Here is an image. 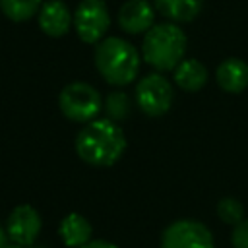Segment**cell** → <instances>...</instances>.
Masks as SVG:
<instances>
[{"mask_svg":"<svg viewBox=\"0 0 248 248\" xmlns=\"http://www.w3.org/2000/svg\"><path fill=\"white\" fill-rule=\"evenodd\" d=\"M126 151V136L110 118L87 122L76 138L78 157L91 167H110Z\"/></svg>","mask_w":248,"mask_h":248,"instance_id":"obj_1","label":"cell"},{"mask_svg":"<svg viewBox=\"0 0 248 248\" xmlns=\"http://www.w3.org/2000/svg\"><path fill=\"white\" fill-rule=\"evenodd\" d=\"M141 56L132 43L120 37H105L95 45V68L101 78L116 87L130 85L140 72Z\"/></svg>","mask_w":248,"mask_h":248,"instance_id":"obj_2","label":"cell"},{"mask_svg":"<svg viewBox=\"0 0 248 248\" xmlns=\"http://www.w3.org/2000/svg\"><path fill=\"white\" fill-rule=\"evenodd\" d=\"M188 39L178 23H155L141 41V58L157 72H172L186 54Z\"/></svg>","mask_w":248,"mask_h":248,"instance_id":"obj_3","label":"cell"},{"mask_svg":"<svg viewBox=\"0 0 248 248\" xmlns=\"http://www.w3.org/2000/svg\"><path fill=\"white\" fill-rule=\"evenodd\" d=\"M58 107L68 120L87 124L101 112L103 101L101 93L93 85L85 81H72L60 91Z\"/></svg>","mask_w":248,"mask_h":248,"instance_id":"obj_4","label":"cell"},{"mask_svg":"<svg viewBox=\"0 0 248 248\" xmlns=\"http://www.w3.org/2000/svg\"><path fill=\"white\" fill-rule=\"evenodd\" d=\"M134 101L143 114L163 116L170 110L174 103V87L161 72H153L143 76L136 83Z\"/></svg>","mask_w":248,"mask_h":248,"instance_id":"obj_5","label":"cell"},{"mask_svg":"<svg viewBox=\"0 0 248 248\" xmlns=\"http://www.w3.org/2000/svg\"><path fill=\"white\" fill-rule=\"evenodd\" d=\"M110 27V14L105 0H81L74 12V29L79 41L97 45Z\"/></svg>","mask_w":248,"mask_h":248,"instance_id":"obj_6","label":"cell"},{"mask_svg":"<svg viewBox=\"0 0 248 248\" xmlns=\"http://www.w3.org/2000/svg\"><path fill=\"white\" fill-rule=\"evenodd\" d=\"M161 248H215V240L203 223L180 219L163 231Z\"/></svg>","mask_w":248,"mask_h":248,"instance_id":"obj_7","label":"cell"},{"mask_svg":"<svg viewBox=\"0 0 248 248\" xmlns=\"http://www.w3.org/2000/svg\"><path fill=\"white\" fill-rule=\"evenodd\" d=\"M41 215L33 205L21 203L12 209L8 223H6V232L12 244L17 246H33L39 232H41Z\"/></svg>","mask_w":248,"mask_h":248,"instance_id":"obj_8","label":"cell"},{"mask_svg":"<svg viewBox=\"0 0 248 248\" xmlns=\"http://www.w3.org/2000/svg\"><path fill=\"white\" fill-rule=\"evenodd\" d=\"M116 21L128 35H145L155 25V6L147 0H128L120 6Z\"/></svg>","mask_w":248,"mask_h":248,"instance_id":"obj_9","label":"cell"},{"mask_svg":"<svg viewBox=\"0 0 248 248\" xmlns=\"http://www.w3.org/2000/svg\"><path fill=\"white\" fill-rule=\"evenodd\" d=\"M37 21L45 35L58 39L64 37L70 31V27H74V14L62 0H48L41 6Z\"/></svg>","mask_w":248,"mask_h":248,"instance_id":"obj_10","label":"cell"},{"mask_svg":"<svg viewBox=\"0 0 248 248\" xmlns=\"http://www.w3.org/2000/svg\"><path fill=\"white\" fill-rule=\"evenodd\" d=\"M215 79L219 87L227 93H242L248 87V64L240 58H225L217 70H215Z\"/></svg>","mask_w":248,"mask_h":248,"instance_id":"obj_11","label":"cell"},{"mask_svg":"<svg viewBox=\"0 0 248 248\" xmlns=\"http://www.w3.org/2000/svg\"><path fill=\"white\" fill-rule=\"evenodd\" d=\"M58 234H60V240L68 248H81L83 244H87L91 240L93 227L81 213L72 211L62 217V221L58 225Z\"/></svg>","mask_w":248,"mask_h":248,"instance_id":"obj_12","label":"cell"},{"mask_svg":"<svg viewBox=\"0 0 248 248\" xmlns=\"http://www.w3.org/2000/svg\"><path fill=\"white\" fill-rule=\"evenodd\" d=\"M174 83L188 93L200 91L207 83V68L196 60V58H184L174 70H172Z\"/></svg>","mask_w":248,"mask_h":248,"instance_id":"obj_13","label":"cell"},{"mask_svg":"<svg viewBox=\"0 0 248 248\" xmlns=\"http://www.w3.org/2000/svg\"><path fill=\"white\" fill-rule=\"evenodd\" d=\"M205 0H153L155 10L172 23H188L196 19Z\"/></svg>","mask_w":248,"mask_h":248,"instance_id":"obj_14","label":"cell"},{"mask_svg":"<svg viewBox=\"0 0 248 248\" xmlns=\"http://www.w3.org/2000/svg\"><path fill=\"white\" fill-rule=\"evenodd\" d=\"M43 0H0V12L14 23H23L39 14Z\"/></svg>","mask_w":248,"mask_h":248,"instance_id":"obj_15","label":"cell"},{"mask_svg":"<svg viewBox=\"0 0 248 248\" xmlns=\"http://www.w3.org/2000/svg\"><path fill=\"white\" fill-rule=\"evenodd\" d=\"M130 110H132V99L128 97L126 91H112L107 95V99H105L107 118H110L112 122H118V120L128 118Z\"/></svg>","mask_w":248,"mask_h":248,"instance_id":"obj_16","label":"cell"},{"mask_svg":"<svg viewBox=\"0 0 248 248\" xmlns=\"http://www.w3.org/2000/svg\"><path fill=\"white\" fill-rule=\"evenodd\" d=\"M217 215L223 223L236 227L238 223L244 221V207L236 198H221L217 203Z\"/></svg>","mask_w":248,"mask_h":248,"instance_id":"obj_17","label":"cell"},{"mask_svg":"<svg viewBox=\"0 0 248 248\" xmlns=\"http://www.w3.org/2000/svg\"><path fill=\"white\" fill-rule=\"evenodd\" d=\"M231 242L234 248H248V219H244L232 229Z\"/></svg>","mask_w":248,"mask_h":248,"instance_id":"obj_18","label":"cell"},{"mask_svg":"<svg viewBox=\"0 0 248 248\" xmlns=\"http://www.w3.org/2000/svg\"><path fill=\"white\" fill-rule=\"evenodd\" d=\"M81 248H118V246L112 244V242H108V240H89Z\"/></svg>","mask_w":248,"mask_h":248,"instance_id":"obj_19","label":"cell"},{"mask_svg":"<svg viewBox=\"0 0 248 248\" xmlns=\"http://www.w3.org/2000/svg\"><path fill=\"white\" fill-rule=\"evenodd\" d=\"M8 240H10V238H8V232H6V229L0 225V248H6V246H8Z\"/></svg>","mask_w":248,"mask_h":248,"instance_id":"obj_20","label":"cell"},{"mask_svg":"<svg viewBox=\"0 0 248 248\" xmlns=\"http://www.w3.org/2000/svg\"><path fill=\"white\" fill-rule=\"evenodd\" d=\"M6 248H41V246H35V244H33V246H17V244L8 242V246H6Z\"/></svg>","mask_w":248,"mask_h":248,"instance_id":"obj_21","label":"cell"}]
</instances>
